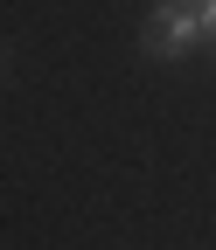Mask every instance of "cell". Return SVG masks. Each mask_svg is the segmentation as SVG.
Returning a JSON list of instances; mask_svg holds the SVG:
<instances>
[{"label": "cell", "mask_w": 216, "mask_h": 250, "mask_svg": "<svg viewBox=\"0 0 216 250\" xmlns=\"http://www.w3.org/2000/svg\"><path fill=\"white\" fill-rule=\"evenodd\" d=\"M195 21H202V35H216V0H195Z\"/></svg>", "instance_id": "obj_2"}, {"label": "cell", "mask_w": 216, "mask_h": 250, "mask_svg": "<svg viewBox=\"0 0 216 250\" xmlns=\"http://www.w3.org/2000/svg\"><path fill=\"white\" fill-rule=\"evenodd\" d=\"M195 35H202L195 7H174V0H161L140 42H146V56H189V49H195Z\"/></svg>", "instance_id": "obj_1"}, {"label": "cell", "mask_w": 216, "mask_h": 250, "mask_svg": "<svg viewBox=\"0 0 216 250\" xmlns=\"http://www.w3.org/2000/svg\"><path fill=\"white\" fill-rule=\"evenodd\" d=\"M174 7H195V0H174Z\"/></svg>", "instance_id": "obj_3"}]
</instances>
